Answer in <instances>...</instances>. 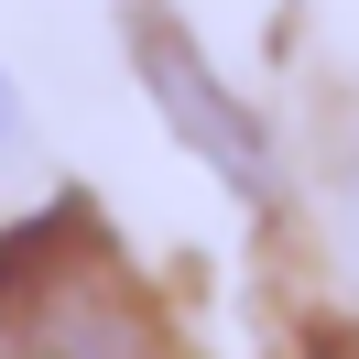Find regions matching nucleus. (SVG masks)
I'll return each mask as SVG.
<instances>
[{
    "instance_id": "1",
    "label": "nucleus",
    "mask_w": 359,
    "mask_h": 359,
    "mask_svg": "<svg viewBox=\"0 0 359 359\" xmlns=\"http://www.w3.org/2000/svg\"><path fill=\"white\" fill-rule=\"evenodd\" d=\"M0 359H185L153 283L88 207H44L0 240Z\"/></svg>"
},
{
    "instance_id": "2",
    "label": "nucleus",
    "mask_w": 359,
    "mask_h": 359,
    "mask_svg": "<svg viewBox=\"0 0 359 359\" xmlns=\"http://www.w3.org/2000/svg\"><path fill=\"white\" fill-rule=\"evenodd\" d=\"M131 55H142V88L163 98V120L185 131V153H196L207 175H229L240 196H272V142H262V120L218 88V66L185 44L175 11H153V0H142V11H131Z\"/></svg>"
},
{
    "instance_id": "3",
    "label": "nucleus",
    "mask_w": 359,
    "mask_h": 359,
    "mask_svg": "<svg viewBox=\"0 0 359 359\" xmlns=\"http://www.w3.org/2000/svg\"><path fill=\"white\" fill-rule=\"evenodd\" d=\"M22 142V98H11V76H0V153Z\"/></svg>"
},
{
    "instance_id": "4",
    "label": "nucleus",
    "mask_w": 359,
    "mask_h": 359,
    "mask_svg": "<svg viewBox=\"0 0 359 359\" xmlns=\"http://www.w3.org/2000/svg\"><path fill=\"white\" fill-rule=\"evenodd\" d=\"M348 262H359V175H348Z\"/></svg>"
}]
</instances>
